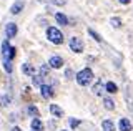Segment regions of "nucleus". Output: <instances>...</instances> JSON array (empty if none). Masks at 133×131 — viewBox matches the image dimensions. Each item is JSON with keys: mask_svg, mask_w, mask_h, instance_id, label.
I'll list each match as a JSON object with an SVG mask.
<instances>
[{"mask_svg": "<svg viewBox=\"0 0 133 131\" xmlns=\"http://www.w3.org/2000/svg\"><path fill=\"white\" fill-rule=\"evenodd\" d=\"M118 2H120V3H123V5H128L131 0H118Z\"/></svg>", "mask_w": 133, "mask_h": 131, "instance_id": "nucleus-27", "label": "nucleus"}, {"mask_svg": "<svg viewBox=\"0 0 133 131\" xmlns=\"http://www.w3.org/2000/svg\"><path fill=\"white\" fill-rule=\"evenodd\" d=\"M40 93H42V96L45 98V100H48V98H52V95H53V91H52V88L48 86V85H40Z\"/></svg>", "mask_w": 133, "mask_h": 131, "instance_id": "nucleus-5", "label": "nucleus"}, {"mask_svg": "<svg viewBox=\"0 0 133 131\" xmlns=\"http://www.w3.org/2000/svg\"><path fill=\"white\" fill-rule=\"evenodd\" d=\"M103 90H105V85H103L102 81H98V83L93 86V93H95V95H102Z\"/></svg>", "mask_w": 133, "mask_h": 131, "instance_id": "nucleus-16", "label": "nucleus"}, {"mask_svg": "<svg viewBox=\"0 0 133 131\" xmlns=\"http://www.w3.org/2000/svg\"><path fill=\"white\" fill-rule=\"evenodd\" d=\"M22 71L25 75H35V68H33L30 63H23L22 65Z\"/></svg>", "mask_w": 133, "mask_h": 131, "instance_id": "nucleus-11", "label": "nucleus"}, {"mask_svg": "<svg viewBox=\"0 0 133 131\" xmlns=\"http://www.w3.org/2000/svg\"><path fill=\"white\" fill-rule=\"evenodd\" d=\"M55 18H57L58 23H62V25H68V18H66L63 13H60V12H58V13H55Z\"/></svg>", "mask_w": 133, "mask_h": 131, "instance_id": "nucleus-13", "label": "nucleus"}, {"mask_svg": "<svg viewBox=\"0 0 133 131\" xmlns=\"http://www.w3.org/2000/svg\"><path fill=\"white\" fill-rule=\"evenodd\" d=\"M8 101H10V98H8V96H0V106H7Z\"/></svg>", "mask_w": 133, "mask_h": 131, "instance_id": "nucleus-22", "label": "nucleus"}, {"mask_svg": "<svg viewBox=\"0 0 133 131\" xmlns=\"http://www.w3.org/2000/svg\"><path fill=\"white\" fill-rule=\"evenodd\" d=\"M27 111H28V114H32V116H35V118H38V116H40V111L35 108V106H28Z\"/></svg>", "mask_w": 133, "mask_h": 131, "instance_id": "nucleus-18", "label": "nucleus"}, {"mask_svg": "<svg viewBox=\"0 0 133 131\" xmlns=\"http://www.w3.org/2000/svg\"><path fill=\"white\" fill-rule=\"evenodd\" d=\"M62 131H65V129H62Z\"/></svg>", "mask_w": 133, "mask_h": 131, "instance_id": "nucleus-30", "label": "nucleus"}, {"mask_svg": "<svg viewBox=\"0 0 133 131\" xmlns=\"http://www.w3.org/2000/svg\"><path fill=\"white\" fill-rule=\"evenodd\" d=\"M50 2L57 3V5H65V3H66V0H50Z\"/></svg>", "mask_w": 133, "mask_h": 131, "instance_id": "nucleus-26", "label": "nucleus"}, {"mask_svg": "<svg viewBox=\"0 0 133 131\" xmlns=\"http://www.w3.org/2000/svg\"><path fill=\"white\" fill-rule=\"evenodd\" d=\"M78 125H80V121H78V120H70V126H72V128H77Z\"/></svg>", "mask_w": 133, "mask_h": 131, "instance_id": "nucleus-25", "label": "nucleus"}, {"mask_svg": "<svg viewBox=\"0 0 133 131\" xmlns=\"http://www.w3.org/2000/svg\"><path fill=\"white\" fill-rule=\"evenodd\" d=\"M102 129L103 131H113L115 126H113V123H111L110 120H105V121L102 123Z\"/></svg>", "mask_w": 133, "mask_h": 131, "instance_id": "nucleus-12", "label": "nucleus"}, {"mask_svg": "<svg viewBox=\"0 0 133 131\" xmlns=\"http://www.w3.org/2000/svg\"><path fill=\"white\" fill-rule=\"evenodd\" d=\"M120 131H131V123L127 120V118H122L120 120Z\"/></svg>", "mask_w": 133, "mask_h": 131, "instance_id": "nucleus-8", "label": "nucleus"}, {"mask_svg": "<svg viewBox=\"0 0 133 131\" xmlns=\"http://www.w3.org/2000/svg\"><path fill=\"white\" fill-rule=\"evenodd\" d=\"M91 80H93V71L90 68H83L82 71L77 73V83L82 85V86H87Z\"/></svg>", "mask_w": 133, "mask_h": 131, "instance_id": "nucleus-1", "label": "nucleus"}, {"mask_svg": "<svg viewBox=\"0 0 133 131\" xmlns=\"http://www.w3.org/2000/svg\"><path fill=\"white\" fill-rule=\"evenodd\" d=\"M66 78H68V80L72 78V71H70V70H66Z\"/></svg>", "mask_w": 133, "mask_h": 131, "instance_id": "nucleus-28", "label": "nucleus"}, {"mask_svg": "<svg viewBox=\"0 0 133 131\" xmlns=\"http://www.w3.org/2000/svg\"><path fill=\"white\" fill-rule=\"evenodd\" d=\"M48 65L52 68H62V65H63V60L60 58V56H52V58L48 60Z\"/></svg>", "mask_w": 133, "mask_h": 131, "instance_id": "nucleus-6", "label": "nucleus"}, {"mask_svg": "<svg viewBox=\"0 0 133 131\" xmlns=\"http://www.w3.org/2000/svg\"><path fill=\"white\" fill-rule=\"evenodd\" d=\"M3 67H5V70H7L8 73L12 71V63H10V61H5V63H3Z\"/></svg>", "mask_w": 133, "mask_h": 131, "instance_id": "nucleus-24", "label": "nucleus"}, {"mask_svg": "<svg viewBox=\"0 0 133 131\" xmlns=\"http://www.w3.org/2000/svg\"><path fill=\"white\" fill-rule=\"evenodd\" d=\"M32 128L35 129V131H42L43 125H42V121L38 120V118H33V120H32Z\"/></svg>", "mask_w": 133, "mask_h": 131, "instance_id": "nucleus-14", "label": "nucleus"}, {"mask_svg": "<svg viewBox=\"0 0 133 131\" xmlns=\"http://www.w3.org/2000/svg\"><path fill=\"white\" fill-rule=\"evenodd\" d=\"M70 50L75 52V53H82L83 52V43H82V40L78 38V37H73V38L70 40Z\"/></svg>", "mask_w": 133, "mask_h": 131, "instance_id": "nucleus-4", "label": "nucleus"}, {"mask_svg": "<svg viewBox=\"0 0 133 131\" xmlns=\"http://www.w3.org/2000/svg\"><path fill=\"white\" fill-rule=\"evenodd\" d=\"M5 33H7L8 38H14V37L17 35V25L15 23H8L7 28H5Z\"/></svg>", "mask_w": 133, "mask_h": 131, "instance_id": "nucleus-7", "label": "nucleus"}, {"mask_svg": "<svg viewBox=\"0 0 133 131\" xmlns=\"http://www.w3.org/2000/svg\"><path fill=\"white\" fill-rule=\"evenodd\" d=\"M110 23H111L115 28H120V27H122V20H120L118 17H113V18L110 20Z\"/></svg>", "mask_w": 133, "mask_h": 131, "instance_id": "nucleus-19", "label": "nucleus"}, {"mask_svg": "<svg viewBox=\"0 0 133 131\" xmlns=\"http://www.w3.org/2000/svg\"><path fill=\"white\" fill-rule=\"evenodd\" d=\"M105 90L108 93H116V90H118V86H116V85L113 83V81H108V83L105 85Z\"/></svg>", "mask_w": 133, "mask_h": 131, "instance_id": "nucleus-15", "label": "nucleus"}, {"mask_svg": "<svg viewBox=\"0 0 133 131\" xmlns=\"http://www.w3.org/2000/svg\"><path fill=\"white\" fill-rule=\"evenodd\" d=\"M2 55H3V60L5 61H12V58L15 56V48L10 47L8 42H3L2 43Z\"/></svg>", "mask_w": 133, "mask_h": 131, "instance_id": "nucleus-3", "label": "nucleus"}, {"mask_svg": "<svg viewBox=\"0 0 133 131\" xmlns=\"http://www.w3.org/2000/svg\"><path fill=\"white\" fill-rule=\"evenodd\" d=\"M20 10H23V2H22V0H18V2H15L14 5H12V9H10V12H12L14 15L20 13Z\"/></svg>", "mask_w": 133, "mask_h": 131, "instance_id": "nucleus-9", "label": "nucleus"}, {"mask_svg": "<svg viewBox=\"0 0 133 131\" xmlns=\"http://www.w3.org/2000/svg\"><path fill=\"white\" fill-rule=\"evenodd\" d=\"M14 131H20V129H18V128H14Z\"/></svg>", "mask_w": 133, "mask_h": 131, "instance_id": "nucleus-29", "label": "nucleus"}, {"mask_svg": "<svg viewBox=\"0 0 133 131\" xmlns=\"http://www.w3.org/2000/svg\"><path fill=\"white\" fill-rule=\"evenodd\" d=\"M50 113H52L53 116H57V118L63 116V111H62V108H58L57 105H50Z\"/></svg>", "mask_w": 133, "mask_h": 131, "instance_id": "nucleus-10", "label": "nucleus"}, {"mask_svg": "<svg viewBox=\"0 0 133 131\" xmlns=\"http://www.w3.org/2000/svg\"><path fill=\"white\" fill-rule=\"evenodd\" d=\"M103 106H105L107 110H110V111H111V110H115V103L110 100V98H105V100H103Z\"/></svg>", "mask_w": 133, "mask_h": 131, "instance_id": "nucleus-17", "label": "nucleus"}, {"mask_svg": "<svg viewBox=\"0 0 133 131\" xmlns=\"http://www.w3.org/2000/svg\"><path fill=\"white\" fill-rule=\"evenodd\" d=\"M32 81H33V85H43V83H42V78H40V76H35V75H33Z\"/></svg>", "mask_w": 133, "mask_h": 131, "instance_id": "nucleus-23", "label": "nucleus"}, {"mask_svg": "<svg viewBox=\"0 0 133 131\" xmlns=\"http://www.w3.org/2000/svg\"><path fill=\"white\" fill-rule=\"evenodd\" d=\"M47 37H48L50 42L55 43V45H62V43H63V35H62V32L58 30V28H55V27H48Z\"/></svg>", "mask_w": 133, "mask_h": 131, "instance_id": "nucleus-2", "label": "nucleus"}, {"mask_svg": "<svg viewBox=\"0 0 133 131\" xmlns=\"http://www.w3.org/2000/svg\"><path fill=\"white\" fill-rule=\"evenodd\" d=\"M88 35H91L95 40H97V42H102V37H100V35L97 33V32L93 30V28H88Z\"/></svg>", "mask_w": 133, "mask_h": 131, "instance_id": "nucleus-20", "label": "nucleus"}, {"mask_svg": "<svg viewBox=\"0 0 133 131\" xmlns=\"http://www.w3.org/2000/svg\"><path fill=\"white\" fill-rule=\"evenodd\" d=\"M40 73H42L40 78H47V76H48V67H47V65H43V67L40 68Z\"/></svg>", "mask_w": 133, "mask_h": 131, "instance_id": "nucleus-21", "label": "nucleus"}]
</instances>
